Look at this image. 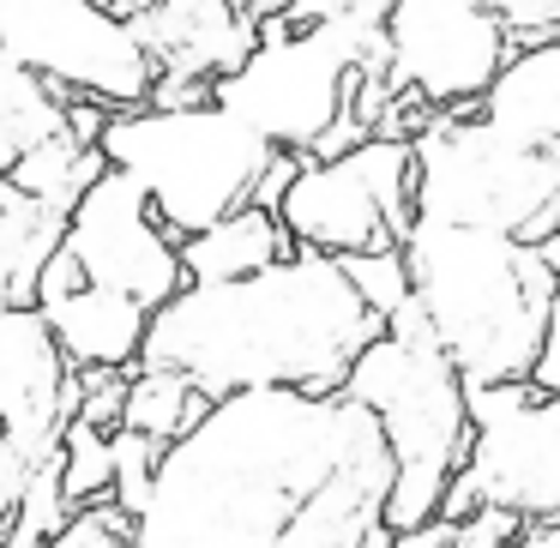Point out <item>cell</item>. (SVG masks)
Returning <instances> with one entry per match:
<instances>
[{"mask_svg": "<svg viewBox=\"0 0 560 548\" xmlns=\"http://www.w3.org/2000/svg\"><path fill=\"white\" fill-rule=\"evenodd\" d=\"M392 458L343 392H235L170 440L133 548H392Z\"/></svg>", "mask_w": 560, "mask_h": 548, "instance_id": "6da1fadb", "label": "cell"}, {"mask_svg": "<svg viewBox=\"0 0 560 548\" xmlns=\"http://www.w3.org/2000/svg\"><path fill=\"white\" fill-rule=\"evenodd\" d=\"M67 235V218L19 194L13 182H0V307H31L37 302V278L55 259Z\"/></svg>", "mask_w": 560, "mask_h": 548, "instance_id": "ac0fdd59", "label": "cell"}, {"mask_svg": "<svg viewBox=\"0 0 560 548\" xmlns=\"http://www.w3.org/2000/svg\"><path fill=\"white\" fill-rule=\"evenodd\" d=\"M374 338L380 319L355 302L338 259L290 254L242 283H182L151 307L139 368H170L206 404L235 392L326 398Z\"/></svg>", "mask_w": 560, "mask_h": 548, "instance_id": "7a4b0ae2", "label": "cell"}, {"mask_svg": "<svg viewBox=\"0 0 560 548\" xmlns=\"http://www.w3.org/2000/svg\"><path fill=\"white\" fill-rule=\"evenodd\" d=\"M55 133H67V97L0 55V182Z\"/></svg>", "mask_w": 560, "mask_h": 548, "instance_id": "d6986e66", "label": "cell"}, {"mask_svg": "<svg viewBox=\"0 0 560 548\" xmlns=\"http://www.w3.org/2000/svg\"><path fill=\"white\" fill-rule=\"evenodd\" d=\"M0 55L61 97L97 103L109 115L145 109L158 85L127 19L91 0H0Z\"/></svg>", "mask_w": 560, "mask_h": 548, "instance_id": "9c48e42d", "label": "cell"}, {"mask_svg": "<svg viewBox=\"0 0 560 548\" xmlns=\"http://www.w3.org/2000/svg\"><path fill=\"white\" fill-rule=\"evenodd\" d=\"M512 43H548L560 37V0H476Z\"/></svg>", "mask_w": 560, "mask_h": 548, "instance_id": "83f0119b", "label": "cell"}, {"mask_svg": "<svg viewBox=\"0 0 560 548\" xmlns=\"http://www.w3.org/2000/svg\"><path fill=\"white\" fill-rule=\"evenodd\" d=\"M37 314H43V326H49L55 350L73 368H109V374H133L139 368V343H145L151 314L139 302H127V295L79 283L73 295L43 302Z\"/></svg>", "mask_w": 560, "mask_h": 548, "instance_id": "2e32d148", "label": "cell"}, {"mask_svg": "<svg viewBox=\"0 0 560 548\" xmlns=\"http://www.w3.org/2000/svg\"><path fill=\"white\" fill-rule=\"evenodd\" d=\"M536 254H542L548 266V319H542V350H536V368H530V386L536 392H560V223L548 242H536Z\"/></svg>", "mask_w": 560, "mask_h": 548, "instance_id": "484cf974", "label": "cell"}, {"mask_svg": "<svg viewBox=\"0 0 560 548\" xmlns=\"http://www.w3.org/2000/svg\"><path fill=\"white\" fill-rule=\"evenodd\" d=\"M506 512L518 524H560V392H536L470 428L440 518Z\"/></svg>", "mask_w": 560, "mask_h": 548, "instance_id": "8fae6325", "label": "cell"}, {"mask_svg": "<svg viewBox=\"0 0 560 548\" xmlns=\"http://www.w3.org/2000/svg\"><path fill=\"white\" fill-rule=\"evenodd\" d=\"M43 548H133V524L103 500V506H79L67 512V524L49 536Z\"/></svg>", "mask_w": 560, "mask_h": 548, "instance_id": "4316f807", "label": "cell"}, {"mask_svg": "<svg viewBox=\"0 0 560 548\" xmlns=\"http://www.w3.org/2000/svg\"><path fill=\"white\" fill-rule=\"evenodd\" d=\"M97 175H103L97 145H85V139H73V133H55V139H43L31 158H19L7 182H13L19 194H31L37 206H49V211L67 218V211L79 206V194H85Z\"/></svg>", "mask_w": 560, "mask_h": 548, "instance_id": "ffe728a7", "label": "cell"}, {"mask_svg": "<svg viewBox=\"0 0 560 548\" xmlns=\"http://www.w3.org/2000/svg\"><path fill=\"white\" fill-rule=\"evenodd\" d=\"M295 254L350 259L410 235V139H362L343 158L295 163L278 211Z\"/></svg>", "mask_w": 560, "mask_h": 548, "instance_id": "ba28073f", "label": "cell"}, {"mask_svg": "<svg viewBox=\"0 0 560 548\" xmlns=\"http://www.w3.org/2000/svg\"><path fill=\"white\" fill-rule=\"evenodd\" d=\"M199 416H206V398H199L182 374H170V368H133V374H127V392H121V422L115 428H133V434L170 446V440H182Z\"/></svg>", "mask_w": 560, "mask_h": 548, "instance_id": "44dd1931", "label": "cell"}, {"mask_svg": "<svg viewBox=\"0 0 560 548\" xmlns=\"http://www.w3.org/2000/svg\"><path fill=\"white\" fill-rule=\"evenodd\" d=\"M338 13V0H283V25L290 31H314Z\"/></svg>", "mask_w": 560, "mask_h": 548, "instance_id": "4dcf8cb0", "label": "cell"}, {"mask_svg": "<svg viewBox=\"0 0 560 548\" xmlns=\"http://www.w3.org/2000/svg\"><path fill=\"white\" fill-rule=\"evenodd\" d=\"M410 218L536 247L560 223V163L500 145L470 115H428L410 133Z\"/></svg>", "mask_w": 560, "mask_h": 548, "instance_id": "52a82bcc", "label": "cell"}, {"mask_svg": "<svg viewBox=\"0 0 560 548\" xmlns=\"http://www.w3.org/2000/svg\"><path fill=\"white\" fill-rule=\"evenodd\" d=\"M61 247L73 254L79 278H85L91 290L127 295V302H139L145 314L163 307L187 283L182 259H175V242L163 235V223L151 218L145 194L115 170H103L97 182L79 194V206L67 211Z\"/></svg>", "mask_w": 560, "mask_h": 548, "instance_id": "7c38bea8", "label": "cell"}, {"mask_svg": "<svg viewBox=\"0 0 560 548\" xmlns=\"http://www.w3.org/2000/svg\"><path fill=\"white\" fill-rule=\"evenodd\" d=\"M55 464H61V500H67V512L103 506V500H109V434H103V428L67 422Z\"/></svg>", "mask_w": 560, "mask_h": 548, "instance_id": "603a6c76", "label": "cell"}, {"mask_svg": "<svg viewBox=\"0 0 560 548\" xmlns=\"http://www.w3.org/2000/svg\"><path fill=\"white\" fill-rule=\"evenodd\" d=\"M355 85H386V25L331 13L314 31H290L271 19L247 61L211 85V103L283 158L326 163L368 139Z\"/></svg>", "mask_w": 560, "mask_h": 548, "instance_id": "277c9868", "label": "cell"}, {"mask_svg": "<svg viewBox=\"0 0 560 548\" xmlns=\"http://www.w3.org/2000/svg\"><path fill=\"white\" fill-rule=\"evenodd\" d=\"M290 254L295 247H290V235H283V223L259 206H242V211H230V218H218L211 230L175 242V259H182L187 283H242V278H254V271L278 266V259H290Z\"/></svg>", "mask_w": 560, "mask_h": 548, "instance_id": "e0dca14e", "label": "cell"}, {"mask_svg": "<svg viewBox=\"0 0 560 548\" xmlns=\"http://www.w3.org/2000/svg\"><path fill=\"white\" fill-rule=\"evenodd\" d=\"M79 266H73V254H67V247H55V259L49 266H43V278H37V302L31 307H43V302H61V295H73L79 290Z\"/></svg>", "mask_w": 560, "mask_h": 548, "instance_id": "f1b7e54d", "label": "cell"}, {"mask_svg": "<svg viewBox=\"0 0 560 548\" xmlns=\"http://www.w3.org/2000/svg\"><path fill=\"white\" fill-rule=\"evenodd\" d=\"M338 271H343V283H350L355 302H362L374 319H386L392 307L410 295V278H404V254H398V247H380V254H350V259H338Z\"/></svg>", "mask_w": 560, "mask_h": 548, "instance_id": "d4e9b609", "label": "cell"}, {"mask_svg": "<svg viewBox=\"0 0 560 548\" xmlns=\"http://www.w3.org/2000/svg\"><path fill=\"white\" fill-rule=\"evenodd\" d=\"M158 458H163L158 440L133 434V428H109V506L121 512L127 524H133L139 506H145V488H151V476H158Z\"/></svg>", "mask_w": 560, "mask_h": 548, "instance_id": "cb8c5ba5", "label": "cell"}, {"mask_svg": "<svg viewBox=\"0 0 560 548\" xmlns=\"http://www.w3.org/2000/svg\"><path fill=\"white\" fill-rule=\"evenodd\" d=\"M512 37L476 0H392L386 7V97L410 115H464L488 85Z\"/></svg>", "mask_w": 560, "mask_h": 548, "instance_id": "30bf717a", "label": "cell"}, {"mask_svg": "<svg viewBox=\"0 0 560 548\" xmlns=\"http://www.w3.org/2000/svg\"><path fill=\"white\" fill-rule=\"evenodd\" d=\"M73 422V362L55 350L37 307H0V440L25 470L55 458Z\"/></svg>", "mask_w": 560, "mask_h": 548, "instance_id": "5bb4252c", "label": "cell"}, {"mask_svg": "<svg viewBox=\"0 0 560 548\" xmlns=\"http://www.w3.org/2000/svg\"><path fill=\"white\" fill-rule=\"evenodd\" d=\"M343 398L374 416L392 458L386 530H422L440 518L452 476L470 452V416H464V380L446 368L440 350H398L392 338H374L343 374Z\"/></svg>", "mask_w": 560, "mask_h": 548, "instance_id": "8992f818", "label": "cell"}, {"mask_svg": "<svg viewBox=\"0 0 560 548\" xmlns=\"http://www.w3.org/2000/svg\"><path fill=\"white\" fill-rule=\"evenodd\" d=\"M392 548H560V524H518L506 512L428 518L422 530L392 536Z\"/></svg>", "mask_w": 560, "mask_h": 548, "instance_id": "7402d4cb", "label": "cell"}, {"mask_svg": "<svg viewBox=\"0 0 560 548\" xmlns=\"http://www.w3.org/2000/svg\"><path fill=\"white\" fill-rule=\"evenodd\" d=\"M464 115H470L476 127H488L500 145L560 163V37L512 43V55L494 73V85H488Z\"/></svg>", "mask_w": 560, "mask_h": 548, "instance_id": "9a60e30c", "label": "cell"}, {"mask_svg": "<svg viewBox=\"0 0 560 548\" xmlns=\"http://www.w3.org/2000/svg\"><path fill=\"white\" fill-rule=\"evenodd\" d=\"M103 170L127 175L145 194L151 218L170 242L211 230L218 218L254 206L259 175L271 170V145L254 139L218 103H187V109H121L97 133Z\"/></svg>", "mask_w": 560, "mask_h": 548, "instance_id": "5b68a950", "label": "cell"}, {"mask_svg": "<svg viewBox=\"0 0 560 548\" xmlns=\"http://www.w3.org/2000/svg\"><path fill=\"white\" fill-rule=\"evenodd\" d=\"M19 488H25V464H19V458H13V446L0 440V536H7V524H13Z\"/></svg>", "mask_w": 560, "mask_h": 548, "instance_id": "f546056e", "label": "cell"}, {"mask_svg": "<svg viewBox=\"0 0 560 548\" xmlns=\"http://www.w3.org/2000/svg\"><path fill=\"white\" fill-rule=\"evenodd\" d=\"M127 31L145 49L151 73V109H187L206 103L223 73L247 61L259 43V25L235 13L230 0H145L127 13Z\"/></svg>", "mask_w": 560, "mask_h": 548, "instance_id": "4fadbf2b", "label": "cell"}, {"mask_svg": "<svg viewBox=\"0 0 560 548\" xmlns=\"http://www.w3.org/2000/svg\"><path fill=\"white\" fill-rule=\"evenodd\" d=\"M410 302L464 386L530 380L548 319V266L530 242L452 223H416L398 242Z\"/></svg>", "mask_w": 560, "mask_h": 548, "instance_id": "3957f363", "label": "cell"}, {"mask_svg": "<svg viewBox=\"0 0 560 548\" xmlns=\"http://www.w3.org/2000/svg\"><path fill=\"white\" fill-rule=\"evenodd\" d=\"M91 7H103V13L127 19V13H133V7H145V0H91Z\"/></svg>", "mask_w": 560, "mask_h": 548, "instance_id": "1f68e13d", "label": "cell"}]
</instances>
